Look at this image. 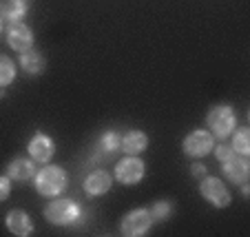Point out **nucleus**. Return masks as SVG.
<instances>
[{
  "mask_svg": "<svg viewBox=\"0 0 250 237\" xmlns=\"http://www.w3.org/2000/svg\"><path fill=\"white\" fill-rule=\"evenodd\" d=\"M33 184L42 197H56L66 189V171L58 164H47L33 175Z\"/></svg>",
  "mask_w": 250,
  "mask_h": 237,
  "instance_id": "1",
  "label": "nucleus"
},
{
  "mask_svg": "<svg viewBox=\"0 0 250 237\" xmlns=\"http://www.w3.org/2000/svg\"><path fill=\"white\" fill-rule=\"evenodd\" d=\"M206 124H208V129H210L212 138L226 140L237 127V115H235V111H232V107L217 105L208 111Z\"/></svg>",
  "mask_w": 250,
  "mask_h": 237,
  "instance_id": "2",
  "label": "nucleus"
},
{
  "mask_svg": "<svg viewBox=\"0 0 250 237\" xmlns=\"http://www.w3.org/2000/svg\"><path fill=\"white\" fill-rule=\"evenodd\" d=\"M78 217H80V206L73 199L66 197L53 199L44 209V219L49 224H53V226H71V224L78 222Z\"/></svg>",
  "mask_w": 250,
  "mask_h": 237,
  "instance_id": "3",
  "label": "nucleus"
},
{
  "mask_svg": "<svg viewBox=\"0 0 250 237\" xmlns=\"http://www.w3.org/2000/svg\"><path fill=\"white\" fill-rule=\"evenodd\" d=\"M199 195L215 209H226L230 204V191L219 177L204 175V180L199 182Z\"/></svg>",
  "mask_w": 250,
  "mask_h": 237,
  "instance_id": "4",
  "label": "nucleus"
},
{
  "mask_svg": "<svg viewBox=\"0 0 250 237\" xmlns=\"http://www.w3.org/2000/svg\"><path fill=\"white\" fill-rule=\"evenodd\" d=\"M212 147H215V138H212V133L206 131V129H195V131H190L184 138V142H182L184 153L190 157L208 155V153L212 151Z\"/></svg>",
  "mask_w": 250,
  "mask_h": 237,
  "instance_id": "5",
  "label": "nucleus"
},
{
  "mask_svg": "<svg viewBox=\"0 0 250 237\" xmlns=\"http://www.w3.org/2000/svg\"><path fill=\"white\" fill-rule=\"evenodd\" d=\"M144 173H146V166H144V162L137 160L135 155H128V157H124V160H120L118 164H115L113 177L120 182V184L133 186V184H137V182H142Z\"/></svg>",
  "mask_w": 250,
  "mask_h": 237,
  "instance_id": "6",
  "label": "nucleus"
},
{
  "mask_svg": "<svg viewBox=\"0 0 250 237\" xmlns=\"http://www.w3.org/2000/svg\"><path fill=\"white\" fill-rule=\"evenodd\" d=\"M151 224H153V219H151L148 209H133L131 213H126V217L122 219L120 231L126 237H142L148 233Z\"/></svg>",
  "mask_w": 250,
  "mask_h": 237,
  "instance_id": "7",
  "label": "nucleus"
},
{
  "mask_svg": "<svg viewBox=\"0 0 250 237\" xmlns=\"http://www.w3.org/2000/svg\"><path fill=\"white\" fill-rule=\"evenodd\" d=\"M7 43L14 51L22 53L27 49H31L33 44V31L27 27V24L20 20V22H11L9 29H7Z\"/></svg>",
  "mask_w": 250,
  "mask_h": 237,
  "instance_id": "8",
  "label": "nucleus"
},
{
  "mask_svg": "<svg viewBox=\"0 0 250 237\" xmlns=\"http://www.w3.org/2000/svg\"><path fill=\"white\" fill-rule=\"evenodd\" d=\"M27 151H29V157L36 162H49L56 153V142L49 138L47 133H36L27 144Z\"/></svg>",
  "mask_w": 250,
  "mask_h": 237,
  "instance_id": "9",
  "label": "nucleus"
},
{
  "mask_svg": "<svg viewBox=\"0 0 250 237\" xmlns=\"http://www.w3.org/2000/svg\"><path fill=\"white\" fill-rule=\"evenodd\" d=\"M222 171H224V175L232 182V184L241 186V184L248 182L250 166H248V160H246L244 155H239V157L232 155V157H228L226 162H222Z\"/></svg>",
  "mask_w": 250,
  "mask_h": 237,
  "instance_id": "10",
  "label": "nucleus"
},
{
  "mask_svg": "<svg viewBox=\"0 0 250 237\" xmlns=\"http://www.w3.org/2000/svg\"><path fill=\"white\" fill-rule=\"evenodd\" d=\"M5 224H7V228H9L11 235L29 237L33 233L31 217H29V213H27V211H22V209L9 211V213H7V217H5Z\"/></svg>",
  "mask_w": 250,
  "mask_h": 237,
  "instance_id": "11",
  "label": "nucleus"
},
{
  "mask_svg": "<svg viewBox=\"0 0 250 237\" xmlns=\"http://www.w3.org/2000/svg\"><path fill=\"white\" fill-rule=\"evenodd\" d=\"M111 186H113V177L106 171H93L84 177V193L89 197H100V195L109 193Z\"/></svg>",
  "mask_w": 250,
  "mask_h": 237,
  "instance_id": "12",
  "label": "nucleus"
},
{
  "mask_svg": "<svg viewBox=\"0 0 250 237\" xmlns=\"http://www.w3.org/2000/svg\"><path fill=\"white\" fill-rule=\"evenodd\" d=\"M7 175L16 182H29L36 175V164H33V160H27V157H14L7 166Z\"/></svg>",
  "mask_w": 250,
  "mask_h": 237,
  "instance_id": "13",
  "label": "nucleus"
},
{
  "mask_svg": "<svg viewBox=\"0 0 250 237\" xmlns=\"http://www.w3.org/2000/svg\"><path fill=\"white\" fill-rule=\"evenodd\" d=\"M146 147H148V135L144 131H140V129H133L126 135H122V149L126 155H137Z\"/></svg>",
  "mask_w": 250,
  "mask_h": 237,
  "instance_id": "14",
  "label": "nucleus"
},
{
  "mask_svg": "<svg viewBox=\"0 0 250 237\" xmlns=\"http://www.w3.org/2000/svg\"><path fill=\"white\" fill-rule=\"evenodd\" d=\"M20 66H22V71H27L29 76H40L44 71V66H47V60H44V56L40 51L27 49L20 56Z\"/></svg>",
  "mask_w": 250,
  "mask_h": 237,
  "instance_id": "15",
  "label": "nucleus"
},
{
  "mask_svg": "<svg viewBox=\"0 0 250 237\" xmlns=\"http://www.w3.org/2000/svg\"><path fill=\"white\" fill-rule=\"evenodd\" d=\"M27 14V2L24 0H0V18L9 22H20Z\"/></svg>",
  "mask_w": 250,
  "mask_h": 237,
  "instance_id": "16",
  "label": "nucleus"
},
{
  "mask_svg": "<svg viewBox=\"0 0 250 237\" xmlns=\"http://www.w3.org/2000/svg\"><path fill=\"white\" fill-rule=\"evenodd\" d=\"M232 151L239 153V155L248 157L250 153V129L248 127H241L235 131V135H232Z\"/></svg>",
  "mask_w": 250,
  "mask_h": 237,
  "instance_id": "17",
  "label": "nucleus"
},
{
  "mask_svg": "<svg viewBox=\"0 0 250 237\" xmlns=\"http://www.w3.org/2000/svg\"><path fill=\"white\" fill-rule=\"evenodd\" d=\"M16 80V62L9 56H0V89Z\"/></svg>",
  "mask_w": 250,
  "mask_h": 237,
  "instance_id": "18",
  "label": "nucleus"
},
{
  "mask_svg": "<svg viewBox=\"0 0 250 237\" xmlns=\"http://www.w3.org/2000/svg\"><path fill=\"white\" fill-rule=\"evenodd\" d=\"M100 149H102L104 153H115L118 149H122V135L115 131L102 133V138H100Z\"/></svg>",
  "mask_w": 250,
  "mask_h": 237,
  "instance_id": "19",
  "label": "nucleus"
},
{
  "mask_svg": "<svg viewBox=\"0 0 250 237\" xmlns=\"http://www.w3.org/2000/svg\"><path fill=\"white\" fill-rule=\"evenodd\" d=\"M148 213H151L153 222H166V219L170 217V213H173V204L166 202V199H160V202H155V204L148 209Z\"/></svg>",
  "mask_w": 250,
  "mask_h": 237,
  "instance_id": "20",
  "label": "nucleus"
},
{
  "mask_svg": "<svg viewBox=\"0 0 250 237\" xmlns=\"http://www.w3.org/2000/svg\"><path fill=\"white\" fill-rule=\"evenodd\" d=\"M9 195H11V177L0 175V202H5Z\"/></svg>",
  "mask_w": 250,
  "mask_h": 237,
  "instance_id": "21",
  "label": "nucleus"
},
{
  "mask_svg": "<svg viewBox=\"0 0 250 237\" xmlns=\"http://www.w3.org/2000/svg\"><path fill=\"white\" fill-rule=\"evenodd\" d=\"M215 155H217V160H219V162H226L228 157L235 155V151H232L230 144H219V147L215 149Z\"/></svg>",
  "mask_w": 250,
  "mask_h": 237,
  "instance_id": "22",
  "label": "nucleus"
},
{
  "mask_svg": "<svg viewBox=\"0 0 250 237\" xmlns=\"http://www.w3.org/2000/svg\"><path fill=\"white\" fill-rule=\"evenodd\" d=\"M190 173H193L195 177H204L206 175V166H204L202 162H195V164L190 166Z\"/></svg>",
  "mask_w": 250,
  "mask_h": 237,
  "instance_id": "23",
  "label": "nucleus"
},
{
  "mask_svg": "<svg viewBox=\"0 0 250 237\" xmlns=\"http://www.w3.org/2000/svg\"><path fill=\"white\" fill-rule=\"evenodd\" d=\"M241 195H244V197H248V195H250V189H248V182H246V184H241Z\"/></svg>",
  "mask_w": 250,
  "mask_h": 237,
  "instance_id": "24",
  "label": "nucleus"
},
{
  "mask_svg": "<svg viewBox=\"0 0 250 237\" xmlns=\"http://www.w3.org/2000/svg\"><path fill=\"white\" fill-rule=\"evenodd\" d=\"M0 31H2V18H0Z\"/></svg>",
  "mask_w": 250,
  "mask_h": 237,
  "instance_id": "25",
  "label": "nucleus"
}]
</instances>
